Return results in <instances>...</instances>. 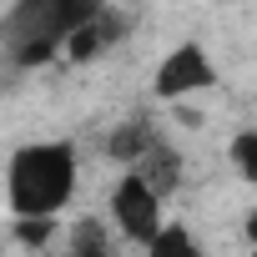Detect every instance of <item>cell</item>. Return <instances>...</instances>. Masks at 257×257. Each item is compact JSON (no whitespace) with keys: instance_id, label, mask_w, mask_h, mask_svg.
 I'll list each match as a JSON object with an SVG mask.
<instances>
[{"instance_id":"cell-2","label":"cell","mask_w":257,"mask_h":257,"mask_svg":"<svg viewBox=\"0 0 257 257\" xmlns=\"http://www.w3.org/2000/svg\"><path fill=\"white\" fill-rule=\"evenodd\" d=\"M96 11H101L96 0H21L6 16V41L11 46H31V41L66 46V36L81 31Z\"/></svg>"},{"instance_id":"cell-15","label":"cell","mask_w":257,"mask_h":257,"mask_svg":"<svg viewBox=\"0 0 257 257\" xmlns=\"http://www.w3.org/2000/svg\"><path fill=\"white\" fill-rule=\"evenodd\" d=\"M106 257H116V252H106Z\"/></svg>"},{"instance_id":"cell-7","label":"cell","mask_w":257,"mask_h":257,"mask_svg":"<svg viewBox=\"0 0 257 257\" xmlns=\"http://www.w3.org/2000/svg\"><path fill=\"white\" fill-rule=\"evenodd\" d=\"M157 142H162V137H157V126H152L147 116H137V121H126L121 132L106 137V157H111V162H126V167H137Z\"/></svg>"},{"instance_id":"cell-12","label":"cell","mask_w":257,"mask_h":257,"mask_svg":"<svg viewBox=\"0 0 257 257\" xmlns=\"http://www.w3.org/2000/svg\"><path fill=\"white\" fill-rule=\"evenodd\" d=\"M61 56V46H51V41H31V46H11V61L21 66V71H31V66H46V61H56Z\"/></svg>"},{"instance_id":"cell-11","label":"cell","mask_w":257,"mask_h":257,"mask_svg":"<svg viewBox=\"0 0 257 257\" xmlns=\"http://www.w3.org/2000/svg\"><path fill=\"white\" fill-rule=\"evenodd\" d=\"M51 237H56V222H46V217H26V222H16V242L31 247V252H41Z\"/></svg>"},{"instance_id":"cell-9","label":"cell","mask_w":257,"mask_h":257,"mask_svg":"<svg viewBox=\"0 0 257 257\" xmlns=\"http://www.w3.org/2000/svg\"><path fill=\"white\" fill-rule=\"evenodd\" d=\"M142 257H207V252H202V242H197V232H192V227L167 222V227L142 247Z\"/></svg>"},{"instance_id":"cell-6","label":"cell","mask_w":257,"mask_h":257,"mask_svg":"<svg viewBox=\"0 0 257 257\" xmlns=\"http://www.w3.org/2000/svg\"><path fill=\"white\" fill-rule=\"evenodd\" d=\"M126 172H132V177H142V182L152 187V197H167V192L182 182V157H177L167 142H157V147H152L137 167H126Z\"/></svg>"},{"instance_id":"cell-8","label":"cell","mask_w":257,"mask_h":257,"mask_svg":"<svg viewBox=\"0 0 257 257\" xmlns=\"http://www.w3.org/2000/svg\"><path fill=\"white\" fill-rule=\"evenodd\" d=\"M111 252V227L101 217H76L66 237V257H106Z\"/></svg>"},{"instance_id":"cell-13","label":"cell","mask_w":257,"mask_h":257,"mask_svg":"<svg viewBox=\"0 0 257 257\" xmlns=\"http://www.w3.org/2000/svg\"><path fill=\"white\" fill-rule=\"evenodd\" d=\"M242 227H247V242L257 247V212H247V222H242Z\"/></svg>"},{"instance_id":"cell-5","label":"cell","mask_w":257,"mask_h":257,"mask_svg":"<svg viewBox=\"0 0 257 257\" xmlns=\"http://www.w3.org/2000/svg\"><path fill=\"white\" fill-rule=\"evenodd\" d=\"M126 26H132V16H121V11H96L81 31H71L66 36V46H61V56L71 61V66H86V61H96L106 46H116L121 36H126Z\"/></svg>"},{"instance_id":"cell-3","label":"cell","mask_w":257,"mask_h":257,"mask_svg":"<svg viewBox=\"0 0 257 257\" xmlns=\"http://www.w3.org/2000/svg\"><path fill=\"white\" fill-rule=\"evenodd\" d=\"M212 86H217V61L207 56L202 41L172 46V51L157 61V71H152V96H157V101H187V96L212 91Z\"/></svg>"},{"instance_id":"cell-10","label":"cell","mask_w":257,"mask_h":257,"mask_svg":"<svg viewBox=\"0 0 257 257\" xmlns=\"http://www.w3.org/2000/svg\"><path fill=\"white\" fill-rule=\"evenodd\" d=\"M227 157H232V167H237V177L257 187V126H247V132H237V137H232V147H227Z\"/></svg>"},{"instance_id":"cell-14","label":"cell","mask_w":257,"mask_h":257,"mask_svg":"<svg viewBox=\"0 0 257 257\" xmlns=\"http://www.w3.org/2000/svg\"><path fill=\"white\" fill-rule=\"evenodd\" d=\"M247 257H257V247H252V252H247Z\"/></svg>"},{"instance_id":"cell-1","label":"cell","mask_w":257,"mask_h":257,"mask_svg":"<svg viewBox=\"0 0 257 257\" xmlns=\"http://www.w3.org/2000/svg\"><path fill=\"white\" fill-rule=\"evenodd\" d=\"M76 177H81V162H76L71 142L21 147L11 157V167H6V202H11L16 222H26V217L56 222L66 212V202L76 197Z\"/></svg>"},{"instance_id":"cell-4","label":"cell","mask_w":257,"mask_h":257,"mask_svg":"<svg viewBox=\"0 0 257 257\" xmlns=\"http://www.w3.org/2000/svg\"><path fill=\"white\" fill-rule=\"evenodd\" d=\"M111 222H116L121 237H132V242L147 247V242L167 227V217H162V197H152V187H147L142 177L126 172V177L116 182V192H111Z\"/></svg>"}]
</instances>
